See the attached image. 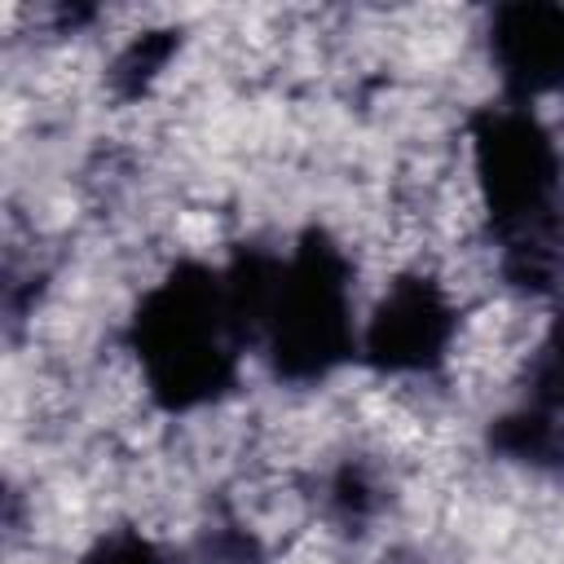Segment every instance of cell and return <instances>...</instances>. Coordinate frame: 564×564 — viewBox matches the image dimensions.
<instances>
[{
    "mask_svg": "<svg viewBox=\"0 0 564 564\" xmlns=\"http://www.w3.org/2000/svg\"><path fill=\"white\" fill-rule=\"evenodd\" d=\"M84 564H163V555L141 529H110L88 546Z\"/></svg>",
    "mask_w": 564,
    "mask_h": 564,
    "instance_id": "8",
    "label": "cell"
},
{
    "mask_svg": "<svg viewBox=\"0 0 564 564\" xmlns=\"http://www.w3.org/2000/svg\"><path fill=\"white\" fill-rule=\"evenodd\" d=\"M454 335L458 308L441 291V282L401 273L366 317L361 357L383 375H427L449 357Z\"/></svg>",
    "mask_w": 564,
    "mask_h": 564,
    "instance_id": "4",
    "label": "cell"
},
{
    "mask_svg": "<svg viewBox=\"0 0 564 564\" xmlns=\"http://www.w3.org/2000/svg\"><path fill=\"white\" fill-rule=\"evenodd\" d=\"M242 348L247 339L229 308L220 269L198 260L167 269L132 313V352L163 410H198L225 397Z\"/></svg>",
    "mask_w": 564,
    "mask_h": 564,
    "instance_id": "1",
    "label": "cell"
},
{
    "mask_svg": "<svg viewBox=\"0 0 564 564\" xmlns=\"http://www.w3.org/2000/svg\"><path fill=\"white\" fill-rule=\"evenodd\" d=\"M489 57L507 84V97L529 106L533 97L564 88V4L516 0L494 13Z\"/></svg>",
    "mask_w": 564,
    "mask_h": 564,
    "instance_id": "6",
    "label": "cell"
},
{
    "mask_svg": "<svg viewBox=\"0 0 564 564\" xmlns=\"http://www.w3.org/2000/svg\"><path fill=\"white\" fill-rule=\"evenodd\" d=\"M494 449L524 467H564V317L542 335L520 401L494 423Z\"/></svg>",
    "mask_w": 564,
    "mask_h": 564,
    "instance_id": "5",
    "label": "cell"
},
{
    "mask_svg": "<svg viewBox=\"0 0 564 564\" xmlns=\"http://www.w3.org/2000/svg\"><path fill=\"white\" fill-rule=\"evenodd\" d=\"M260 344L291 383H317L357 352L348 256L322 229H308L291 256H278Z\"/></svg>",
    "mask_w": 564,
    "mask_h": 564,
    "instance_id": "3",
    "label": "cell"
},
{
    "mask_svg": "<svg viewBox=\"0 0 564 564\" xmlns=\"http://www.w3.org/2000/svg\"><path fill=\"white\" fill-rule=\"evenodd\" d=\"M471 167L489 220L507 247V273L542 291L564 264L560 229V150L542 119L520 106H489L471 123Z\"/></svg>",
    "mask_w": 564,
    "mask_h": 564,
    "instance_id": "2",
    "label": "cell"
},
{
    "mask_svg": "<svg viewBox=\"0 0 564 564\" xmlns=\"http://www.w3.org/2000/svg\"><path fill=\"white\" fill-rule=\"evenodd\" d=\"M172 53H176V35H172V31H145V35H137V40L119 53V62H115V88H119L123 97H137V93L167 66Z\"/></svg>",
    "mask_w": 564,
    "mask_h": 564,
    "instance_id": "7",
    "label": "cell"
}]
</instances>
